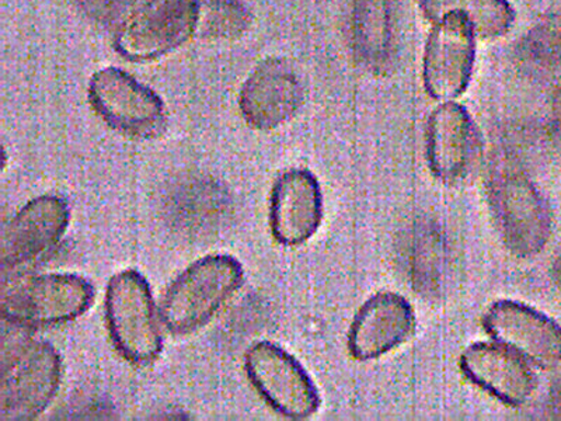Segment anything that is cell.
<instances>
[{
    "label": "cell",
    "instance_id": "cell-2",
    "mask_svg": "<svg viewBox=\"0 0 561 421\" xmlns=\"http://www.w3.org/2000/svg\"><path fill=\"white\" fill-rule=\"evenodd\" d=\"M0 373V420L30 421L53 405L61 388L64 364L51 343L23 338L3 344Z\"/></svg>",
    "mask_w": 561,
    "mask_h": 421
},
{
    "label": "cell",
    "instance_id": "cell-11",
    "mask_svg": "<svg viewBox=\"0 0 561 421\" xmlns=\"http://www.w3.org/2000/svg\"><path fill=\"white\" fill-rule=\"evenodd\" d=\"M483 328L494 342L515 351L533 367L561 364V325L518 300L501 299L483 315Z\"/></svg>",
    "mask_w": 561,
    "mask_h": 421
},
{
    "label": "cell",
    "instance_id": "cell-19",
    "mask_svg": "<svg viewBox=\"0 0 561 421\" xmlns=\"http://www.w3.org/2000/svg\"><path fill=\"white\" fill-rule=\"evenodd\" d=\"M197 34L207 39H234L248 32L252 16L242 0H198Z\"/></svg>",
    "mask_w": 561,
    "mask_h": 421
},
{
    "label": "cell",
    "instance_id": "cell-17",
    "mask_svg": "<svg viewBox=\"0 0 561 421\" xmlns=\"http://www.w3.org/2000/svg\"><path fill=\"white\" fill-rule=\"evenodd\" d=\"M351 44L363 67L374 72L388 65L393 49V0H355Z\"/></svg>",
    "mask_w": 561,
    "mask_h": 421
},
{
    "label": "cell",
    "instance_id": "cell-15",
    "mask_svg": "<svg viewBox=\"0 0 561 421\" xmlns=\"http://www.w3.org/2000/svg\"><path fill=\"white\" fill-rule=\"evenodd\" d=\"M459 367L466 379L511 408L528 402L538 384L533 365L494 340L470 344Z\"/></svg>",
    "mask_w": 561,
    "mask_h": 421
},
{
    "label": "cell",
    "instance_id": "cell-12",
    "mask_svg": "<svg viewBox=\"0 0 561 421\" xmlns=\"http://www.w3.org/2000/svg\"><path fill=\"white\" fill-rule=\"evenodd\" d=\"M304 84L287 61L268 58L249 75L239 94L240 114L259 132L287 124L302 107Z\"/></svg>",
    "mask_w": 561,
    "mask_h": 421
},
{
    "label": "cell",
    "instance_id": "cell-22",
    "mask_svg": "<svg viewBox=\"0 0 561 421\" xmlns=\"http://www.w3.org/2000/svg\"><path fill=\"white\" fill-rule=\"evenodd\" d=\"M78 9L94 23L110 26L129 16L135 0H75Z\"/></svg>",
    "mask_w": 561,
    "mask_h": 421
},
{
    "label": "cell",
    "instance_id": "cell-10",
    "mask_svg": "<svg viewBox=\"0 0 561 421\" xmlns=\"http://www.w3.org/2000/svg\"><path fill=\"white\" fill-rule=\"evenodd\" d=\"M69 223V204L61 195L44 194L30 200L3 229L0 244L3 275L47 258L61 243Z\"/></svg>",
    "mask_w": 561,
    "mask_h": 421
},
{
    "label": "cell",
    "instance_id": "cell-16",
    "mask_svg": "<svg viewBox=\"0 0 561 421\" xmlns=\"http://www.w3.org/2000/svg\"><path fill=\"white\" fill-rule=\"evenodd\" d=\"M415 315L402 295L379 293L365 300L348 330V351L357 361H373L408 342L414 332Z\"/></svg>",
    "mask_w": 561,
    "mask_h": 421
},
{
    "label": "cell",
    "instance_id": "cell-5",
    "mask_svg": "<svg viewBox=\"0 0 561 421\" xmlns=\"http://www.w3.org/2000/svg\"><path fill=\"white\" fill-rule=\"evenodd\" d=\"M488 190L495 227L510 252L520 259L542 252L552 234V217L533 180L513 164H500L490 174Z\"/></svg>",
    "mask_w": 561,
    "mask_h": 421
},
{
    "label": "cell",
    "instance_id": "cell-4",
    "mask_svg": "<svg viewBox=\"0 0 561 421\" xmlns=\"http://www.w3.org/2000/svg\"><path fill=\"white\" fill-rule=\"evenodd\" d=\"M104 316L115 351L128 363L149 365L162 354L159 310L148 280L137 270H124L110 278Z\"/></svg>",
    "mask_w": 561,
    "mask_h": 421
},
{
    "label": "cell",
    "instance_id": "cell-8",
    "mask_svg": "<svg viewBox=\"0 0 561 421\" xmlns=\"http://www.w3.org/2000/svg\"><path fill=\"white\" fill-rule=\"evenodd\" d=\"M245 375L275 413L307 420L320 408L318 386L293 354L278 344L257 342L244 354Z\"/></svg>",
    "mask_w": 561,
    "mask_h": 421
},
{
    "label": "cell",
    "instance_id": "cell-14",
    "mask_svg": "<svg viewBox=\"0 0 561 421\" xmlns=\"http://www.w3.org/2000/svg\"><path fill=\"white\" fill-rule=\"evenodd\" d=\"M479 134L472 115L455 102H444L431 113L425 150L431 173L455 184L468 178L479 155Z\"/></svg>",
    "mask_w": 561,
    "mask_h": 421
},
{
    "label": "cell",
    "instance_id": "cell-9",
    "mask_svg": "<svg viewBox=\"0 0 561 421\" xmlns=\"http://www.w3.org/2000/svg\"><path fill=\"white\" fill-rule=\"evenodd\" d=\"M476 33L460 13H448L433 23L424 48L423 82L438 102H454L472 80Z\"/></svg>",
    "mask_w": 561,
    "mask_h": 421
},
{
    "label": "cell",
    "instance_id": "cell-24",
    "mask_svg": "<svg viewBox=\"0 0 561 421\" xmlns=\"http://www.w3.org/2000/svg\"><path fill=\"white\" fill-rule=\"evenodd\" d=\"M558 98H559L560 103H561V80H560V83H559V87H558Z\"/></svg>",
    "mask_w": 561,
    "mask_h": 421
},
{
    "label": "cell",
    "instance_id": "cell-3",
    "mask_svg": "<svg viewBox=\"0 0 561 421\" xmlns=\"http://www.w3.org/2000/svg\"><path fill=\"white\" fill-rule=\"evenodd\" d=\"M96 291L75 273L26 275L2 291L0 312L18 329L51 328L73 322L93 307Z\"/></svg>",
    "mask_w": 561,
    "mask_h": 421
},
{
    "label": "cell",
    "instance_id": "cell-13",
    "mask_svg": "<svg viewBox=\"0 0 561 421\" xmlns=\"http://www.w3.org/2000/svg\"><path fill=\"white\" fill-rule=\"evenodd\" d=\"M323 193L308 169H289L275 180L270 195V228L287 248L307 243L322 225Z\"/></svg>",
    "mask_w": 561,
    "mask_h": 421
},
{
    "label": "cell",
    "instance_id": "cell-1",
    "mask_svg": "<svg viewBox=\"0 0 561 421\" xmlns=\"http://www.w3.org/2000/svg\"><path fill=\"white\" fill-rule=\"evenodd\" d=\"M243 281V265L233 255H205L169 285L160 300V322L173 335L195 333L238 293Z\"/></svg>",
    "mask_w": 561,
    "mask_h": 421
},
{
    "label": "cell",
    "instance_id": "cell-21",
    "mask_svg": "<svg viewBox=\"0 0 561 421\" xmlns=\"http://www.w3.org/2000/svg\"><path fill=\"white\" fill-rule=\"evenodd\" d=\"M519 57L540 69L561 68V13L550 14L525 33Z\"/></svg>",
    "mask_w": 561,
    "mask_h": 421
},
{
    "label": "cell",
    "instance_id": "cell-7",
    "mask_svg": "<svg viewBox=\"0 0 561 421\" xmlns=\"http://www.w3.org/2000/svg\"><path fill=\"white\" fill-rule=\"evenodd\" d=\"M198 20V0H152L119 24L115 52L131 62L163 58L197 34Z\"/></svg>",
    "mask_w": 561,
    "mask_h": 421
},
{
    "label": "cell",
    "instance_id": "cell-6",
    "mask_svg": "<svg viewBox=\"0 0 561 421\" xmlns=\"http://www.w3.org/2000/svg\"><path fill=\"white\" fill-rule=\"evenodd\" d=\"M88 99L99 118L125 137L157 138L167 128L163 100L123 69L98 70L90 78Z\"/></svg>",
    "mask_w": 561,
    "mask_h": 421
},
{
    "label": "cell",
    "instance_id": "cell-20",
    "mask_svg": "<svg viewBox=\"0 0 561 421\" xmlns=\"http://www.w3.org/2000/svg\"><path fill=\"white\" fill-rule=\"evenodd\" d=\"M413 283L421 294H438L447 274V248L437 230L425 229L415 239Z\"/></svg>",
    "mask_w": 561,
    "mask_h": 421
},
{
    "label": "cell",
    "instance_id": "cell-23",
    "mask_svg": "<svg viewBox=\"0 0 561 421\" xmlns=\"http://www.w3.org/2000/svg\"><path fill=\"white\" fill-rule=\"evenodd\" d=\"M556 275H558V281L561 285V258L559 259L558 265H556Z\"/></svg>",
    "mask_w": 561,
    "mask_h": 421
},
{
    "label": "cell",
    "instance_id": "cell-18",
    "mask_svg": "<svg viewBox=\"0 0 561 421\" xmlns=\"http://www.w3.org/2000/svg\"><path fill=\"white\" fill-rule=\"evenodd\" d=\"M420 9L433 23L448 13L463 14L476 37L483 39L503 37L515 22V10L508 0H420Z\"/></svg>",
    "mask_w": 561,
    "mask_h": 421
}]
</instances>
